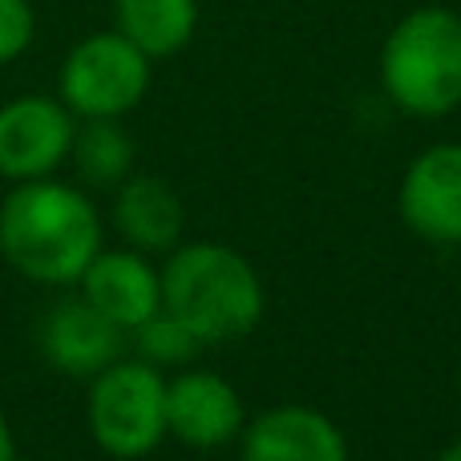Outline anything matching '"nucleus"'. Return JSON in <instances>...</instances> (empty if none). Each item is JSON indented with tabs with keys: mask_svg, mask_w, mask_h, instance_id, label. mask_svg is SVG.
<instances>
[{
	"mask_svg": "<svg viewBox=\"0 0 461 461\" xmlns=\"http://www.w3.org/2000/svg\"><path fill=\"white\" fill-rule=\"evenodd\" d=\"M102 235L94 199L53 175L13 183L0 203V255L32 284L77 287L81 271L102 251Z\"/></svg>",
	"mask_w": 461,
	"mask_h": 461,
	"instance_id": "f257e3e1",
	"label": "nucleus"
},
{
	"mask_svg": "<svg viewBox=\"0 0 461 461\" xmlns=\"http://www.w3.org/2000/svg\"><path fill=\"white\" fill-rule=\"evenodd\" d=\"M162 308L207 344H230L255 332L267 308L263 279L247 255L227 243H178L162 263Z\"/></svg>",
	"mask_w": 461,
	"mask_h": 461,
	"instance_id": "f03ea898",
	"label": "nucleus"
},
{
	"mask_svg": "<svg viewBox=\"0 0 461 461\" xmlns=\"http://www.w3.org/2000/svg\"><path fill=\"white\" fill-rule=\"evenodd\" d=\"M381 86L409 118H446L461 105V13L421 5L381 45Z\"/></svg>",
	"mask_w": 461,
	"mask_h": 461,
	"instance_id": "7ed1b4c3",
	"label": "nucleus"
},
{
	"mask_svg": "<svg viewBox=\"0 0 461 461\" xmlns=\"http://www.w3.org/2000/svg\"><path fill=\"white\" fill-rule=\"evenodd\" d=\"M89 438L110 457H146L170 438L167 433V376L146 360L118 357L89 381L86 401Z\"/></svg>",
	"mask_w": 461,
	"mask_h": 461,
	"instance_id": "20e7f679",
	"label": "nucleus"
},
{
	"mask_svg": "<svg viewBox=\"0 0 461 461\" xmlns=\"http://www.w3.org/2000/svg\"><path fill=\"white\" fill-rule=\"evenodd\" d=\"M150 57L118 29L89 32L65 53L57 97L77 113V122L126 118L150 89Z\"/></svg>",
	"mask_w": 461,
	"mask_h": 461,
	"instance_id": "39448f33",
	"label": "nucleus"
},
{
	"mask_svg": "<svg viewBox=\"0 0 461 461\" xmlns=\"http://www.w3.org/2000/svg\"><path fill=\"white\" fill-rule=\"evenodd\" d=\"M77 113L49 94H24L0 105V178H49L69 162Z\"/></svg>",
	"mask_w": 461,
	"mask_h": 461,
	"instance_id": "423d86ee",
	"label": "nucleus"
},
{
	"mask_svg": "<svg viewBox=\"0 0 461 461\" xmlns=\"http://www.w3.org/2000/svg\"><path fill=\"white\" fill-rule=\"evenodd\" d=\"M397 211L425 243H461V142H438L409 162L397 191Z\"/></svg>",
	"mask_w": 461,
	"mask_h": 461,
	"instance_id": "0eeeda50",
	"label": "nucleus"
},
{
	"mask_svg": "<svg viewBox=\"0 0 461 461\" xmlns=\"http://www.w3.org/2000/svg\"><path fill=\"white\" fill-rule=\"evenodd\" d=\"M243 425V397L227 376L186 368L175 381H167V433L186 449H223L239 441Z\"/></svg>",
	"mask_w": 461,
	"mask_h": 461,
	"instance_id": "6e6552de",
	"label": "nucleus"
},
{
	"mask_svg": "<svg viewBox=\"0 0 461 461\" xmlns=\"http://www.w3.org/2000/svg\"><path fill=\"white\" fill-rule=\"evenodd\" d=\"M77 295H86L105 320H113L130 336L142 320H150L162 308V271L154 267L146 251L102 247L81 271Z\"/></svg>",
	"mask_w": 461,
	"mask_h": 461,
	"instance_id": "1a4fd4ad",
	"label": "nucleus"
},
{
	"mask_svg": "<svg viewBox=\"0 0 461 461\" xmlns=\"http://www.w3.org/2000/svg\"><path fill=\"white\" fill-rule=\"evenodd\" d=\"M126 348V332L113 320H105L86 295L53 303L41 320V352L65 376L94 381L102 368H110Z\"/></svg>",
	"mask_w": 461,
	"mask_h": 461,
	"instance_id": "9d476101",
	"label": "nucleus"
},
{
	"mask_svg": "<svg viewBox=\"0 0 461 461\" xmlns=\"http://www.w3.org/2000/svg\"><path fill=\"white\" fill-rule=\"evenodd\" d=\"M243 461H348V438L312 405H276L243 425Z\"/></svg>",
	"mask_w": 461,
	"mask_h": 461,
	"instance_id": "9b49d317",
	"label": "nucleus"
},
{
	"mask_svg": "<svg viewBox=\"0 0 461 461\" xmlns=\"http://www.w3.org/2000/svg\"><path fill=\"white\" fill-rule=\"evenodd\" d=\"M113 227L126 247L146 255H170L183 243L186 211L178 191L158 175H130L113 191Z\"/></svg>",
	"mask_w": 461,
	"mask_h": 461,
	"instance_id": "f8f14e48",
	"label": "nucleus"
},
{
	"mask_svg": "<svg viewBox=\"0 0 461 461\" xmlns=\"http://www.w3.org/2000/svg\"><path fill=\"white\" fill-rule=\"evenodd\" d=\"M113 29L150 61L175 57L199 29V0H113Z\"/></svg>",
	"mask_w": 461,
	"mask_h": 461,
	"instance_id": "ddd939ff",
	"label": "nucleus"
},
{
	"mask_svg": "<svg viewBox=\"0 0 461 461\" xmlns=\"http://www.w3.org/2000/svg\"><path fill=\"white\" fill-rule=\"evenodd\" d=\"M69 162L86 186L118 191V186L134 175V138L122 126V118L77 122V138H73Z\"/></svg>",
	"mask_w": 461,
	"mask_h": 461,
	"instance_id": "4468645a",
	"label": "nucleus"
},
{
	"mask_svg": "<svg viewBox=\"0 0 461 461\" xmlns=\"http://www.w3.org/2000/svg\"><path fill=\"white\" fill-rule=\"evenodd\" d=\"M130 336H134L138 360H146V365H154V368H183V365H191L203 348L199 336L178 316H170L167 308H158L150 320H142Z\"/></svg>",
	"mask_w": 461,
	"mask_h": 461,
	"instance_id": "2eb2a0df",
	"label": "nucleus"
},
{
	"mask_svg": "<svg viewBox=\"0 0 461 461\" xmlns=\"http://www.w3.org/2000/svg\"><path fill=\"white\" fill-rule=\"evenodd\" d=\"M37 37V8L32 0H0V65H13L29 53Z\"/></svg>",
	"mask_w": 461,
	"mask_h": 461,
	"instance_id": "dca6fc26",
	"label": "nucleus"
},
{
	"mask_svg": "<svg viewBox=\"0 0 461 461\" xmlns=\"http://www.w3.org/2000/svg\"><path fill=\"white\" fill-rule=\"evenodd\" d=\"M0 461H16V438H13V425H8L5 409H0Z\"/></svg>",
	"mask_w": 461,
	"mask_h": 461,
	"instance_id": "f3484780",
	"label": "nucleus"
},
{
	"mask_svg": "<svg viewBox=\"0 0 461 461\" xmlns=\"http://www.w3.org/2000/svg\"><path fill=\"white\" fill-rule=\"evenodd\" d=\"M438 461H461V441H454V446H446V449H441Z\"/></svg>",
	"mask_w": 461,
	"mask_h": 461,
	"instance_id": "a211bd4d",
	"label": "nucleus"
}]
</instances>
